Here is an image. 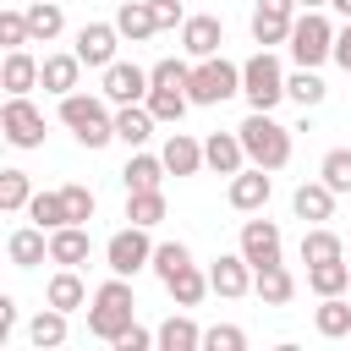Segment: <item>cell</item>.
Segmentation results:
<instances>
[{"mask_svg":"<svg viewBox=\"0 0 351 351\" xmlns=\"http://www.w3.org/2000/svg\"><path fill=\"white\" fill-rule=\"evenodd\" d=\"M132 313H137V296H132V285H126V274H110L99 291H93V307H88V335H99V340H121L126 329H132Z\"/></svg>","mask_w":351,"mask_h":351,"instance_id":"obj_1","label":"cell"},{"mask_svg":"<svg viewBox=\"0 0 351 351\" xmlns=\"http://www.w3.org/2000/svg\"><path fill=\"white\" fill-rule=\"evenodd\" d=\"M236 132H241V148H247L252 165H263V170H285L291 165V126H280L269 110H252Z\"/></svg>","mask_w":351,"mask_h":351,"instance_id":"obj_2","label":"cell"},{"mask_svg":"<svg viewBox=\"0 0 351 351\" xmlns=\"http://www.w3.org/2000/svg\"><path fill=\"white\" fill-rule=\"evenodd\" d=\"M60 121L71 126V137H77L82 148L115 143V115H110L104 99H93V93H66V99H60Z\"/></svg>","mask_w":351,"mask_h":351,"instance_id":"obj_3","label":"cell"},{"mask_svg":"<svg viewBox=\"0 0 351 351\" xmlns=\"http://www.w3.org/2000/svg\"><path fill=\"white\" fill-rule=\"evenodd\" d=\"M291 60L296 66H324V60H335V27H329V16L324 11H302L296 22H291Z\"/></svg>","mask_w":351,"mask_h":351,"instance_id":"obj_4","label":"cell"},{"mask_svg":"<svg viewBox=\"0 0 351 351\" xmlns=\"http://www.w3.org/2000/svg\"><path fill=\"white\" fill-rule=\"evenodd\" d=\"M230 93H241V66H230L225 55H208V60L192 66V77H186L192 104H225Z\"/></svg>","mask_w":351,"mask_h":351,"instance_id":"obj_5","label":"cell"},{"mask_svg":"<svg viewBox=\"0 0 351 351\" xmlns=\"http://www.w3.org/2000/svg\"><path fill=\"white\" fill-rule=\"evenodd\" d=\"M241 93H247L252 110H274V104L285 99V66H280L269 49H258V55L241 66Z\"/></svg>","mask_w":351,"mask_h":351,"instance_id":"obj_6","label":"cell"},{"mask_svg":"<svg viewBox=\"0 0 351 351\" xmlns=\"http://www.w3.org/2000/svg\"><path fill=\"white\" fill-rule=\"evenodd\" d=\"M104 263H110V274H137V269H148L154 263V241H148V225H126V230H115L110 241H104Z\"/></svg>","mask_w":351,"mask_h":351,"instance_id":"obj_7","label":"cell"},{"mask_svg":"<svg viewBox=\"0 0 351 351\" xmlns=\"http://www.w3.org/2000/svg\"><path fill=\"white\" fill-rule=\"evenodd\" d=\"M0 132H5L11 148H44V115H38V104L27 93H11L5 110H0Z\"/></svg>","mask_w":351,"mask_h":351,"instance_id":"obj_8","label":"cell"},{"mask_svg":"<svg viewBox=\"0 0 351 351\" xmlns=\"http://www.w3.org/2000/svg\"><path fill=\"white\" fill-rule=\"evenodd\" d=\"M291 22H296V0H258V11H252V38H258V49L285 44V38H291Z\"/></svg>","mask_w":351,"mask_h":351,"instance_id":"obj_9","label":"cell"},{"mask_svg":"<svg viewBox=\"0 0 351 351\" xmlns=\"http://www.w3.org/2000/svg\"><path fill=\"white\" fill-rule=\"evenodd\" d=\"M110 104H137V99H148V71L143 66H132V60H110L104 66V88H99Z\"/></svg>","mask_w":351,"mask_h":351,"instance_id":"obj_10","label":"cell"},{"mask_svg":"<svg viewBox=\"0 0 351 351\" xmlns=\"http://www.w3.org/2000/svg\"><path fill=\"white\" fill-rule=\"evenodd\" d=\"M269 192H274V186H269V170L252 165V170H236V176H230V192H225V197H230L236 214H258V208L269 203Z\"/></svg>","mask_w":351,"mask_h":351,"instance_id":"obj_11","label":"cell"},{"mask_svg":"<svg viewBox=\"0 0 351 351\" xmlns=\"http://www.w3.org/2000/svg\"><path fill=\"white\" fill-rule=\"evenodd\" d=\"M252 280H258V269L247 263V252H225V258H214V269H208V285H214L219 296H247Z\"/></svg>","mask_w":351,"mask_h":351,"instance_id":"obj_12","label":"cell"},{"mask_svg":"<svg viewBox=\"0 0 351 351\" xmlns=\"http://www.w3.org/2000/svg\"><path fill=\"white\" fill-rule=\"evenodd\" d=\"M219 44H225V22H219V16H186V22H181V49H186L192 60L219 55Z\"/></svg>","mask_w":351,"mask_h":351,"instance_id":"obj_13","label":"cell"},{"mask_svg":"<svg viewBox=\"0 0 351 351\" xmlns=\"http://www.w3.org/2000/svg\"><path fill=\"white\" fill-rule=\"evenodd\" d=\"M115 44H121V27L115 22H88L82 33H77V55H82V66H110L115 60Z\"/></svg>","mask_w":351,"mask_h":351,"instance_id":"obj_14","label":"cell"},{"mask_svg":"<svg viewBox=\"0 0 351 351\" xmlns=\"http://www.w3.org/2000/svg\"><path fill=\"white\" fill-rule=\"evenodd\" d=\"M241 252H247L252 269L280 263V225H274V219H247V225H241Z\"/></svg>","mask_w":351,"mask_h":351,"instance_id":"obj_15","label":"cell"},{"mask_svg":"<svg viewBox=\"0 0 351 351\" xmlns=\"http://www.w3.org/2000/svg\"><path fill=\"white\" fill-rule=\"evenodd\" d=\"M335 186L329 181H302L296 186V197H291V208H296V219H307V225H324L329 214H335Z\"/></svg>","mask_w":351,"mask_h":351,"instance_id":"obj_16","label":"cell"},{"mask_svg":"<svg viewBox=\"0 0 351 351\" xmlns=\"http://www.w3.org/2000/svg\"><path fill=\"white\" fill-rule=\"evenodd\" d=\"M0 82H5V93H33V88L44 82V60H33L27 49H5Z\"/></svg>","mask_w":351,"mask_h":351,"instance_id":"obj_17","label":"cell"},{"mask_svg":"<svg viewBox=\"0 0 351 351\" xmlns=\"http://www.w3.org/2000/svg\"><path fill=\"white\" fill-rule=\"evenodd\" d=\"M159 154H165V170H170V176H197V170L208 165V159H203V143L186 137V132H170Z\"/></svg>","mask_w":351,"mask_h":351,"instance_id":"obj_18","label":"cell"},{"mask_svg":"<svg viewBox=\"0 0 351 351\" xmlns=\"http://www.w3.org/2000/svg\"><path fill=\"white\" fill-rule=\"evenodd\" d=\"M203 159H208V170H219V176H236V170H247L241 132H214V137L203 143Z\"/></svg>","mask_w":351,"mask_h":351,"instance_id":"obj_19","label":"cell"},{"mask_svg":"<svg viewBox=\"0 0 351 351\" xmlns=\"http://www.w3.org/2000/svg\"><path fill=\"white\" fill-rule=\"evenodd\" d=\"M88 252H93V241H88L82 225H60V230H49V263L77 269V263H88Z\"/></svg>","mask_w":351,"mask_h":351,"instance_id":"obj_20","label":"cell"},{"mask_svg":"<svg viewBox=\"0 0 351 351\" xmlns=\"http://www.w3.org/2000/svg\"><path fill=\"white\" fill-rule=\"evenodd\" d=\"M5 258H11L16 269H33V263H44V258H49V236H44V225H22V230H11V241H5Z\"/></svg>","mask_w":351,"mask_h":351,"instance_id":"obj_21","label":"cell"},{"mask_svg":"<svg viewBox=\"0 0 351 351\" xmlns=\"http://www.w3.org/2000/svg\"><path fill=\"white\" fill-rule=\"evenodd\" d=\"M77 77H82V55L77 49L71 55H44V93L66 99V93H77Z\"/></svg>","mask_w":351,"mask_h":351,"instance_id":"obj_22","label":"cell"},{"mask_svg":"<svg viewBox=\"0 0 351 351\" xmlns=\"http://www.w3.org/2000/svg\"><path fill=\"white\" fill-rule=\"evenodd\" d=\"M115 137H121L126 148H143V143L154 137V110H148V104H121V110H115Z\"/></svg>","mask_w":351,"mask_h":351,"instance_id":"obj_23","label":"cell"},{"mask_svg":"<svg viewBox=\"0 0 351 351\" xmlns=\"http://www.w3.org/2000/svg\"><path fill=\"white\" fill-rule=\"evenodd\" d=\"M252 291L263 296V307H285V302L296 296V280H291V269H285V263H263V269H258V280H252Z\"/></svg>","mask_w":351,"mask_h":351,"instance_id":"obj_24","label":"cell"},{"mask_svg":"<svg viewBox=\"0 0 351 351\" xmlns=\"http://www.w3.org/2000/svg\"><path fill=\"white\" fill-rule=\"evenodd\" d=\"M115 27H121V38H132V44H143V38H154V33H159V22H154V5H148V0H126V5L115 11Z\"/></svg>","mask_w":351,"mask_h":351,"instance_id":"obj_25","label":"cell"},{"mask_svg":"<svg viewBox=\"0 0 351 351\" xmlns=\"http://www.w3.org/2000/svg\"><path fill=\"white\" fill-rule=\"evenodd\" d=\"M121 181H126V192H148V186H159L165 181V154H132L126 159V170H121Z\"/></svg>","mask_w":351,"mask_h":351,"instance_id":"obj_26","label":"cell"},{"mask_svg":"<svg viewBox=\"0 0 351 351\" xmlns=\"http://www.w3.org/2000/svg\"><path fill=\"white\" fill-rule=\"evenodd\" d=\"M346 285H351V263H346V258L307 263V291H318V296H346Z\"/></svg>","mask_w":351,"mask_h":351,"instance_id":"obj_27","label":"cell"},{"mask_svg":"<svg viewBox=\"0 0 351 351\" xmlns=\"http://www.w3.org/2000/svg\"><path fill=\"white\" fill-rule=\"evenodd\" d=\"M44 302H49V307H60V313L82 307V302H88V285H82V274H77V269H60V274H49V285H44Z\"/></svg>","mask_w":351,"mask_h":351,"instance_id":"obj_28","label":"cell"},{"mask_svg":"<svg viewBox=\"0 0 351 351\" xmlns=\"http://www.w3.org/2000/svg\"><path fill=\"white\" fill-rule=\"evenodd\" d=\"M154 335H159V351H197V346H203V329H197L186 313H170Z\"/></svg>","mask_w":351,"mask_h":351,"instance_id":"obj_29","label":"cell"},{"mask_svg":"<svg viewBox=\"0 0 351 351\" xmlns=\"http://www.w3.org/2000/svg\"><path fill=\"white\" fill-rule=\"evenodd\" d=\"M313 329H318L324 340L351 335V302H346V296H324V302H318V313H313Z\"/></svg>","mask_w":351,"mask_h":351,"instance_id":"obj_30","label":"cell"},{"mask_svg":"<svg viewBox=\"0 0 351 351\" xmlns=\"http://www.w3.org/2000/svg\"><path fill=\"white\" fill-rule=\"evenodd\" d=\"M165 291L176 296V307H197V302H203V296H208L214 285H208V274H203L197 263H186V269H181L176 280H165Z\"/></svg>","mask_w":351,"mask_h":351,"instance_id":"obj_31","label":"cell"},{"mask_svg":"<svg viewBox=\"0 0 351 351\" xmlns=\"http://www.w3.org/2000/svg\"><path fill=\"white\" fill-rule=\"evenodd\" d=\"M324 93H329V88H324V77H318L313 66H296V71L285 77V99H296L302 110H313V104H324Z\"/></svg>","mask_w":351,"mask_h":351,"instance_id":"obj_32","label":"cell"},{"mask_svg":"<svg viewBox=\"0 0 351 351\" xmlns=\"http://www.w3.org/2000/svg\"><path fill=\"white\" fill-rule=\"evenodd\" d=\"M27 340H33L38 351H55V346H66V313H60V307H44V313L27 324Z\"/></svg>","mask_w":351,"mask_h":351,"instance_id":"obj_33","label":"cell"},{"mask_svg":"<svg viewBox=\"0 0 351 351\" xmlns=\"http://www.w3.org/2000/svg\"><path fill=\"white\" fill-rule=\"evenodd\" d=\"M27 27H33V44H49V38H60L66 16H60L55 0H33V5H27Z\"/></svg>","mask_w":351,"mask_h":351,"instance_id":"obj_34","label":"cell"},{"mask_svg":"<svg viewBox=\"0 0 351 351\" xmlns=\"http://www.w3.org/2000/svg\"><path fill=\"white\" fill-rule=\"evenodd\" d=\"M126 219L154 230V225L165 219V192H159V186H148V192H126Z\"/></svg>","mask_w":351,"mask_h":351,"instance_id":"obj_35","label":"cell"},{"mask_svg":"<svg viewBox=\"0 0 351 351\" xmlns=\"http://www.w3.org/2000/svg\"><path fill=\"white\" fill-rule=\"evenodd\" d=\"M329 258H346L340 236L324 230V225H307V236H302V263H329Z\"/></svg>","mask_w":351,"mask_h":351,"instance_id":"obj_36","label":"cell"},{"mask_svg":"<svg viewBox=\"0 0 351 351\" xmlns=\"http://www.w3.org/2000/svg\"><path fill=\"white\" fill-rule=\"evenodd\" d=\"M33 203V181H27V170H0V208L5 214H22Z\"/></svg>","mask_w":351,"mask_h":351,"instance_id":"obj_37","label":"cell"},{"mask_svg":"<svg viewBox=\"0 0 351 351\" xmlns=\"http://www.w3.org/2000/svg\"><path fill=\"white\" fill-rule=\"evenodd\" d=\"M148 110H154V121H181L186 115V88H148V99H143Z\"/></svg>","mask_w":351,"mask_h":351,"instance_id":"obj_38","label":"cell"},{"mask_svg":"<svg viewBox=\"0 0 351 351\" xmlns=\"http://www.w3.org/2000/svg\"><path fill=\"white\" fill-rule=\"evenodd\" d=\"M27 214H33V225H44V230H60V225H71V219H66V197H60V192H33Z\"/></svg>","mask_w":351,"mask_h":351,"instance_id":"obj_39","label":"cell"},{"mask_svg":"<svg viewBox=\"0 0 351 351\" xmlns=\"http://www.w3.org/2000/svg\"><path fill=\"white\" fill-rule=\"evenodd\" d=\"M186 263H192V252H186L181 241H159V247H154V263H148V269H154L159 280H176V274H181Z\"/></svg>","mask_w":351,"mask_h":351,"instance_id":"obj_40","label":"cell"},{"mask_svg":"<svg viewBox=\"0 0 351 351\" xmlns=\"http://www.w3.org/2000/svg\"><path fill=\"white\" fill-rule=\"evenodd\" d=\"M318 181H329L335 192H351V148H329L318 165Z\"/></svg>","mask_w":351,"mask_h":351,"instance_id":"obj_41","label":"cell"},{"mask_svg":"<svg viewBox=\"0 0 351 351\" xmlns=\"http://www.w3.org/2000/svg\"><path fill=\"white\" fill-rule=\"evenodd\" d=\"M0 44H5V49H22V44H33L27 11H0Z\"/></svg>","mask_w":351,"mask_h":351,"instance_id":"obj_42","label":"cell"},{"mask_svg":"<svg viewBox=\"0 0 351 351\" xmlns=\"http://www.w3.org/2000/svg\"><path fill=\"white\" fill-rule=\"evenodd\" d=\"M60 197H66V219H71V225H88V219H93V192H88V186L66 181Z\"/></svg>","mask_w":351,"mask_h":351,"instance_id":"obj_43","label":"cell"},{"mask_svg":"<svg viewBox=\"0 0 351 351\" xmlns=\"http://www.w3.org/2000/svg\"><path fill=\"white\" fill-rule=\"evenodd\" d=\"M186 77H192L186 60H159V66L148 71V88H186Z\"/></svg>","mask_w":351,"mask_h":351,"instance_id":"obj_44","label":"cell"},{"mask_svg":"<svg viewBox=\"0 0 351 351\" xmlns=\"http://www.w3.org/2000/svg\"><path fill=\"white\" fill-rule=\"evenodd\" d=\"M203 346H208V351H241L247 335H241L236 324H214V329H203Z\"/></svg>","mask_w":351,"mask_h":351,"instance_id":"obj_45","label":"cell"},{"mask_svg":"<svg viewBox=\"0 0 351 351\" xmlns=\"http://www.w3.org/2000/svg\"><path fill=\"white\" fill-rule=\"evenodd\" d=\"M148 346H159V335H148V329H137V324L115 340V351H148Z\"/></svg>","mask_w":351,"mask_h":351,"instance_id":"obj_46","label":"cell"},{"mask_svg":"<svg viewBox=\"0 0 351 351\" xmlns=\"http://www.w3.org/2000/svg\"><path fill=\"white\" fill-rule=\"evenodd\" d=\"M148 5H154V22H159V27H176V22H186V16H181V0H148Z\"/></svg>","mask_w":351,"mask_h":351,"instance_id":"obj_47","label":"cell"},{"mask_svg":"<svg viewBox=\"0 0 351 351\" xmlns=\"http://www.w3.org/2000/svg\"><path fill=\"white\" fill-rule=\"evenodd\" d=\"M335 66H340V71H351V22L335 33Z\"/></svg>","mask_w":351,"mask_h":351,"instance_id":"obj_48","label":"cell"},{"mask_svg":"<svg viewBox=\"0 0 351 351\" xmlns=\"http://www.w3.org/2000/svg\"><path fill=\"white\" fill-rule=\"evenodd\" d=\"M11 329H16V302H11V296H0V340H5Z\"/></svg>","mask_w":351,"mask_h":351,"instance_id":"obj_49","label":"cell"},{"mask_svg":"<svg viewBox=\"0 0 351 351\" xmlns=\"http://www.w3.org/2000/svg\"><path fill=\"white\" fill-rule=\"evenodd\" d=\"M296 5H302V11H324L329 0H296Z\"/></svg>","mask_w":351,"mask_h":351,"instance_id":"obj_50","label":"cell"},{"mask_svg":"<svg viewBox=\"0 0 351 351\" xmlns=\"http://www.w3.org/2000/svg\"><path fill=\"white\" fill-rule=\"evenodd\" d=\"M329 5H335V11H340V16L351 22V0H329Z\"/></svg>","mask_w":351,"mask_h":351,"instance_id":"obj_51","label":"cell"}]
</instances>
